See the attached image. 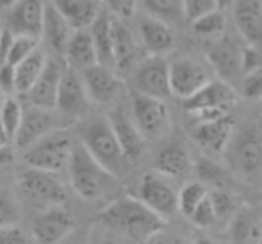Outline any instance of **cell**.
Listing matches in <instances>:
<instances>
[{"label":"cell","instance_id":"cell-1","mask_svg":"<svg viewBox=\"0 0 262 244\" xmlns=\"http://www.w3.org/2000/svg\"><path fill=\"white\" fill-rule=\"evenodd\" d=\"M97 223L138 244H146L154 235L166 230L168 221L136 196H120L97 214Z\"/></svg>","mask_w":262,"mask_h":244},{"label":"cell","instance_id":"cell-2","mask_svg":"<svg viewBox=\"0 0 262 244\" xmlns=\"http://www.w3.org/2000/svg\"><path fill=\"white\" fill-rule=\"evenodd\" d=\"M230 173L245 180L262 175V125L257 121L235 127L234 136L223 153Z\"/></svg>","mask_w":262,"mask_h":244},{"label":"cell","instance_id":"cell-3","mask_svg":"<svg viewBox=\"0 0 262 244\" xmlns=\"http://www.w3.org/2000/svg\"><path fill=\"white\" fill-rule=\"evenodd\" d=\"M80 143L91 153V157L102 164L111 175L120 176L128 161L121 150L118 138L107 116H95L86 120L79 128Z\"/></svg>","mask_w":262,"mask_h":244},{"label":"cell","instance_id":"cell-4","mask_svg":"<svg viewBox=\"0 0 262 244\" xmlns=\"http://www.w3.org/2000/svg\"><path fill=\"white\" fill-rule=\"evenodd\" d=\"M68 176L73 191L84 199H98L109 193L116 176L98 164L91 153L80 145H73L68 162Z\"/></svg>","mask_w":262,"mask_h":244},{"label":"cell","instance_id":"cell-5","mask_svg":"<svg viewBox=\"0 0 262 244\" xmlns=\"http://www.w3.org/2000/svg\"><path fill=\"white\" fill-rule=\"evenodd\" d=\"M130 114L146 141H161L171 132V113L164 100L132 91Z\"/></svg>","mask_w":262,"mask_h":244},{"label":"cell","instance_id":"cell-6","mask_svg":"<svg viewBox=\"0 0 262 244\" xmlns=\"http://www.w3.org/2000/svg\"><path fill=\"white\" fill-rule=\"evenodd\" d=\"M73 151V143L68 132L57 128L52 134L45 136L24 151V161L29 168L41 171L57 173L59 169L68 168L70 157Z\"/></svg>","mask_w":262,"mask_h":244},{"label":"cell","instance_id":"cell-7","mask_svg":"<svg viewBox=\"0 0 262 244\" xmlns=\"http://www.w3.org/2000/svg\"><path fill=\"white\" fill-rule=\"evenodd\" d=\"M18 189L29 203L39 207V210L54 205H64L66 189L61 180L49 171L27 168L18 176Z\"/></svg>","mask_w":262,"mask_h":244},{"label":"cell","instance_id":"cell-8","mask_svg":"<svg viewBox=\"0 0 262 244\" xmlns=\"http://www.w3.org/2000/svg\"><path fill=\"white\" fill-rule=\"evenodd\" d=\"M179 191L175 187V180L154 169L145 173L139 180L138 198L157 216L168 221L179 212Z\"/></svg>","mask_w":262,"mask_h":244},{"label":"cell","instance_id":"cell-9","mask_svg":"<svg viewBox=\"0 0 262 244\" xmlns=\"http://www.w3.org/2000/svg\"><path fill=\"white\" fill-rule=\"evenodd\" d=\"M243 55H245V47H239L235 39L225 34L221 39L210 43L207 50V61L214 72L220 75V80L230 84L237 90L243 77H245Z\"/></svg>","mask_w":262,"mask_h":244},{"label":"cell","instance_id":"cell-10","mask_svg":"<svg viewBox=\"0 0 262 244\" xmlns=\"http://www.w3.org/2000/svg\"><path fill=\"white\" fill-rule=\"evenodd\" d=\"M210 75L202 62L191 57H179L169 62V87L171 95L180 100L193 98L210 82Z\"/></svg>","mask_w":262,"mask_h":244},{"label":"cell","instance_id":"cell-11","mask_svg":"<svg viewBox=\"0 0 262 244\" xmlns=\"http://www.w3.org/2000/svg\"><path fill=\"white\" fill-rule=\"evenodd\" d=\"M73 228V214L66 205H54L39 210L31 227V235L38 244H59Z\"/></svg>","mask_w":262,"mask_h":244},{"label":"cell","instance_id":"cell-12","mask_svg":"<svg viewBox=\"0 0 262 244\" xmlns=\"http://www.w3.org/2000/svg\"><path fill=\"white\" fill-rule=\"evenodd\" d=\"M136 93L166 100L171 95L169 87V62L166 57H148L136 68L132 77Z\"/></svg>","mask_w":262,"mask_h":244},{"label":"cell","instance_id":"cell-13","mask_svg":"<svg viewBox=\"0 0 262 244\" xmlns=\"http://www.w3.org/2000/svg\"><path fill=\"white\" fill-rule=\"evenodd\" d=\"M239 93L234 86L223 82V80H210L202 91H198L193 98L186 100L187 114L200 113H230L232 107L237 103Z\"/></svg>","mask_w":262,"mask_h":244},{"label":"cell","instance_id":"cell-14","mask_svg":"<svg viewBox=\"0 0 262 244\" xmlns=\"http://www.w3.org/2000/svg\"><path fill=\"white\" fill-rule=\"evenodd\" d=\"M66 61L55 57L47 59V64L43 68L39 79L36 80V84L32 86V90L27 93L29 105L39 107V109L54 110L57 107V95L59 87H61L62 75L66 72Z\"/></svg>","mask_w":262,"mask_h":244},{"label":"cell","instance_id":"cell-15","mask_svg":"<svg viewBox=\"0 0 262 244\" xmlns=\"http://www.w3.org/2000/svg\"><path fill=\"white\" fill-rule=\"evenodd\" d=\"M47 0H20L7 11L6 29L14 36H27L39 41L43 32Z\"/></svg>","mask_w":262,"mask_h":244},{"label":"cell","instance_id":"cell-16","mask_svg":"<svg viewBox=\"0 0 262 244\" xmlns=\"http://www.w3.org/2000/svg\"><path fill=\"white\" fill-rule=\"evenodd\" d=\"M235 130V123L232 116H225L220 120L194 121L191 127V138L209 155H223Z\"/></svg>","mask_w":262,"mask_h":244},{"label":"cell","instance_id":"cell-17","mask_svg":"<svg viewBox=\"0 0 262 244\" xmlns=\"http://www.w3.org/2000/svg\"><path fill=\"white\" fill-rule=\"evenodd\" d=\"M90 95L84 86L82 75L72 68H66L61 80L57 95V107L55 109L66 118H80L90 109Z\"/></svg>","mask_w":262,"mask_h":244},{"label":"cell","instance_id":"cell-18","mask_svg":"<svg viewBox=\"0 0 262 244\" xmlns=\"http://www.w3.org/2000/svg\"><path fill=\"white\" fill-rule=\"evenodd\" d=\"M57 128V118L54 116V110L29 105L24 109V120H21L20 130L14 138V145L25 151Z\"/></svg>","mask_w":262,"mask_h":244},{"label":"cell","instance_id":"cell-19","mask_svg":"<svg viewBox=\"0 0 262 244\" xmlns=\"http://www.w3.org/2000/svg\"><path fill=\"white\" fill-rule=\"evenodd\" d=\"M82 80L90 100L98 105H107V103L114 102L120 91L123 90V82L116 75V72L104 64H95L90 70L82 72Z\"/></svg>","mask_w":262,"mask_h":244},{"label":"cell","instance_id":"cell-20","mask_svg":"<svg viewBox=\"0 0 262 244\" xmlns=\"http://www.w3.org/2000/svg\"><path fill=\"white\" fill-rule=\"evenodd\" d=\"M109 123L113 127L114 134L118 138L121 150L128 162H136L145 151V141L143 134L139 132L138 125L132 120V114H128L123 107H114L109 114Z\"/></svg>","mask_w":262,"mask_h":244},{"label":"cell","instance_id":"cell-21","mask_svg":"<svg viewBox=\"0 0 262 244\" xmlns=\"http://www.w3.org/2000/svg\"><path fill=\"white\" fill-rule=\"evenodd\" d=\"M234 24L250 47H262V0H234Z\"/></svg>","mask_w":262,"mask_h":244},{"label":"cell","instance_id":"cell-22","mask_svg":"<svg viewBox=\"0 0 262 244\" xmlns=\"http://www.w3.org/2000/svg\"><path fill=\"white\" fill-rule=\"evenodd\" d=\"M139 38L148 57H166L175 49V36H173L171 25L152 16H145L139 21Z\"/></svg>","mask_w":262,"mask_h":244},{"label":"cell","instance_id":"cell-23","mask_svg":"<svg viewBox=\"0 0 262 244\" xmlns=\"http://www.w3.org/2000/svg\"><path fill=\"white\" fill-rule=\"evenodd\" d=\"M73 34L72 25L66 21V18L59 13V9L52 4V0H47L45 20H43L41 38L50 50L57 55H64L68 41Z\"/></svg>","mask_w":262,"mask_h":244},{"label":"cell","instance_id":"cell-24","mask_svg":"<svg viewBox=\"0 0 262 244\" xmlns=\"http://www.w3.org/2000/svg\"><path fill=\"white\" fill-rule=\"evenodd\" d=\"M228 230L232 244H262V214L255 207L243 205Z\"/></svg>","mask_w":262,"mask_h":244},{"label":"cell","instance_id":"cell-25","mask_svg":"<svg viewBox=\"0 0 262 244\" xmlns=\"http://www.w3.org/2000/svg\"><path fill=\"white\" fill-rule=\"evenodd\" d=\"M64 61L68 68L75 70L79 73L86 72L91 66L98 64L97 50H95V43L93 38H91L90 29L73 31L64 52Z\"/></svg>","mask_w":262,"mask_h":244},{"label":"cell","instance_id":"cell-26","mask_svg":"<svg viewBox=\"0 0 262 244\" xmlns=\"http://www.w3.org/2000/svg\"><path fill=\"white\" fill-rule=\"evenodd\" d=\"M156 171L171 180H182L194 171V162L182 145H168L157 153Z\"/></svg>","mask_w":262,"mask_h":244},{"label":"cell","instance_id":"cell-27","mask_svg":"<svg viewBox=\"0 0 262 244\" xmlns=\"http://www.w3.org/2000/svg\"><path fill=\"white\" fill-rule=\"evenodd\" d=\"M73 31L90 29L100 16V0H52Z\"/></svg>","mask_w":262,"mask_h":244},{"label":"cell","instance_id":"cell-28","mask_svg":"<svg viewBox=\"0 0 262 244\" xmlns=\"http://www.w3.org/2000/svg\"><path fill=\"white\" fill-rule=\"evenodd\" d=\"M114 68L128 70L136 62V39L125 20L113 16Z\"/></svg>","mask_w":262,"mask_h":244},{"label":"cell","instance_id":"cell-29","mask_svg":"<svg viewBox=\"0 0 262 244\" xmlns=\"http://www.w3.org/2000/svg\"><path fill=\"white\" fill-rule=\"evenodd\" d=\"M91 38L97 50L98 64L114 68V45H113V16L102 11L100 16L90 27Z\"/></svg>","mask_w":262,"mask_h":244},{"label":"cell","instance_id":"cell-30","mask_svg":"<svg viewBox=\"0 0 262 244\" xmlns=\"http://www.w3.org/2000/svg\"><path fill=\"white\" fill-rule=\"evenodd\" d=\"M47 55L45 52L36 50L34 54L29 55L25 61H21L18 66H14V72H16V93L27 95L32 90V86L36 84V80L39 79L43 68L47 64Z\"/></svg>","mask_w":262,"mask_h":244},{"label":"cell","instance_id":"cell-31","mask_svg":"<svg viewBox=\"0 0 262 244\" xmlns=\"http://www.w3.org/2000/svg\"><path fill=\"white\" fill-rule=\"evenodd\" d=\"M146 14L164 24H179L186 20L184 0H139Z\"/></svg>","mask_w":262,"mask_h":244},{"label":"cell","instance_id":"cell-32","mask_svg":"<svg viewBox=\"0 0 262 244\" xmlns=\"http://www.w3.org/2000/svg\"><path fill=\"white\" fill-rule=\"evenodd\" d=\"M191 25H193L194 34L214 43L225 36V31H227V16H225L223 11L216 9L212 13L205 14V16L198 18V20L191 21Z\"/></svg>","mask_w":262,"mask_h":244},{"label":"cell","instance_id":"cell-33","mask_svg":"<svg viewBox=\"0 0 262 244\" xmlns=\"http://www.w3.org/2000/svg\"><path fill=\"white\" fill-rule=\"evenodd\" d=\"M210 191L207 189L205 184H202L200 180H193L182 186V189L179 191V212L189 219V216L198 209L202 202L209 196Z\"/></svg>","mask_w":262,"mask_h":244},{"label":"cell","instance_id":"cell-34","mask_svg":"<svg viewBox=\"0 0 262 244\" xmlns=\"http://www.w3.org/2000/svg\"><path fill=\"white\" fill-rule=\"evenodd\" d=\"M210 199H212V205H214V209H216L217 223H228L230 225V221L234 219V216L243 207V203L239 202L237 196L228 193L227 189L210 191Z\"/></svg>","mask_w":262,"mask_h":244},{"label":"cell","instance_id":"cell-35","mask_svg":"<svg viewBox=\"0 0 262 244\" xmlns=\"http://www.w3.org/2000/svg\"><path fill=\"white\" fill-rule=\"evenodd\" d=\"M21 203L9 189H0V230L18 227L21 221Z\"/></svg>","mask_w":262,"mask_h":244},{"label":"cell","instance_id":"cell-36","mask_svg":"<svg viewBox=\"0 0 262 244\" xmlns=\"http://www.w3.org/2000/svg\"><path fill=\"white\" fill-rule=\"evenodd\" d=\"M21 120H24V107H21V103L18 102L16 98L7 97L0 103V121H2L4 128L7 130L9 138L13 139V143H14V138H16L18 130H20Z\"/></svg>","mask_w":262,"mask_h":244},{"label":"cell","instance_id":"cell-37","mask_svg":"<svg viewBox=\"0 0 262 244\" xmlns=\"http://www.w3.org/2000/svg\"><path fill=\"white\" fill-rule=\"evenodd\" d=\"M194 173L202 184L214 186V189H225V184L228 180V173L210 159H200L194 162Z\"/></svg>","mask_w":262,"mask_h":244},{"label":"cell","instance_id":"cell-38","mask_svg":"<svg viewBox=\"0 0 262 244\" xmlns=\"http://www.w3.org/2000/svg\"><path fill=\"white\" fill-rule=\"evenodd\" d=\"M36 50H38V39L27 38V36H14V41H13V45H11L6 64L18 66L21 61H25L29 55L34 54Z\"/></svg>","mask_w":262,"mask_h":244},{"label":"cell","instance_id":"cell-39","mask_svg":"<svg viewBox=\"0 0 262 244\" xmlns=\"http://www.w3.org/2000/svg\"><path fill=\"white\" fill-rule=\"evenodd\" d=\"M189 221L198 230H207V228L217 225V214L212 205V199H210V193L207 198L198 205V209L189 216Z\"/></svg>","mask_w":262,"mask_h":244},{"label":"cell","instance_id":"cell-40","mask_svg":"<svg viewBox=\"0 0 262 244\" xmlns=\"http://www.w3.org/2000/svg\"><path fill=\"white\" fill-rule=\"evenodd\" d=\"M239 97L248 100H262V68L248 72L237 87Z\"/></svg>","mask_w":262,"mask_h":244},{"label":"cell","instance_id":"cell-41","mask_svg":"<svg viewBox=\"0 0 262 244\" xmlns=\"http://www.w3.org/2000/svg\"><path fill=\"white\" fill-rule=\"evenodd\" d=\"M184 9H186V20L194 21L205 14L217 9L216 0H184Z\"/></svg>","mask_w":262,"mask_h":244},{"label":"cell","instance_id":"cell-42","mask_svg":"<svg viewBox=\"0 0 262 244\" xmlns=\"http://www.w3.org/2000/svg\"><path fill=\"white\" fill-rule=\"evenodd\" d=\"M138 2L139 0H105L111 14L114 18H120V20H127V18L134 16Z\"/></svg>","mask_w":262,"mask_h":244},{"label":"cell","instance_id":"cell-43","mask_svg":"<svg viewBox=\"0 0 262 244\" xmlns=\"http://www.w3.org/2000/svg\"><path fill=\"white\" fill-rule=\"evenodd\" d=\"M0 244H38L34 237L25 234L20 227H11L0 230Z\"/></svg>","mask_w":262,"mask_h":244},{"label":"cell","instance_id":"cell-44","mask_svg":"<svg viewBox=\"0 0 262 244\" xmlns=\"http://www.w3.org/2000/svg\"><path fill=\"white\" fill-rule=\"evenodd\" d=\"M0 91H2V95L16 93V72H14V66L0 64Z\"/></svg>","mask_w":262,"mask_h":244},{"label":"cell","instance_id":"cell-45","mask_svg":"<svg viewBox=\"0 0 262 244\" xmlns=\"http://www.w3.org/2000/svg\"><path fill=\"white\" fill-rule=\"evenodd\" d=\"M90 244H123V242L118 239V235L114 232H111L109 228L97 223V227H93L90 230Z\"/></svg>","mask_w":262,"mask_h":244},{"label":"cell","instance_id":"cell-46","mask_svg":"<svg viewBox=\"0 0 262 244\" xmlns=\"http://www.w3.org/2000/svg\"><path fill=\"white\" fill-rule=\"evenodd\" d=\"M13 41H14L13 32L7 31V29H2V31H0V64H6Z\"/></svg>","mask_w":262,"mask_h":244},{"label":"cell","instance_id":"cell-47","mask_svg":"<svg viewBox=\"0 0 262 244\" xmlns=\"http://www.w3.org/2000/svg\"><path fill=\"white\" fill-rule=\"evenodd\" d=\"M146 244H187V242L182 239V235L173 234V232H168V230H162L161 234L154 235Z\"/></svg>","mask_w":262,"mask_h":244},{"label":"cell","instance_id":"cell-48","mask_svg":"<svg viewBox=\"0 0 262 244\" xmlns=\"http://www.w3.org/2000/svg\"><path fill=\"white\" fill-rule=\"evenodd\" d=\"M59 244H90V232L82 230H73L68 237Z\"/></svg>","mask_w":262,"mask_h":244},{"label":"cell","instance_id":"cell-49","mask_svg":"<svg viewBox=\"0 0 262 244\" xmlns=\"http://www.w3.org/2000/svg\"><path fill=\"white\" fill-rule=\"evenodd\" d=\"M11 162H13V151H11L9 148H4V150H0V169L7 168Z\"/></svg>","mask_w":262,"mask_h":244},{"label":"cell","instance_id":"cell-50","mask_svg":"<svg viewBox=\"0 0 262 244\" xmlns=\"http://www.w3.org/2000/svg\"><path fill=\"white\" fill-rule=\"evenodd\" d=\"M11 141H13V139L9 138V134H7V130H6V128H4L2 121H0V150H4V148H9Z\"/></svg>","mask_w":262,"mask_h":244},{"label":"cell","instance_id":"cell-51","mask_svg":"<svg viewBox=\"0 0 262 244\" xmlns=\"http://www.w3.org/2000/svg\"><path fill=\"white\" fill-rule=\"evenodd\" d=\"M189 244H220V242L214 241V239L209 237V235L200 234V235H196V237H193V241H191Z\"/></svg>","mask_w":262,"mask_h":244},{"label":"cell","instance_id":"cell-52","mask_svg":"<svg viewBox=\"0 0 262 244\" xmlns=\"http://www.w3.org/2000/svg\"><path fill=\"white\" fill-rule=\"evenodd\" d=\"M216 4H217V9L225 13V11L232 9V6H234V0H216Z\"/></svg>","mask_w":262,"mask_h":244},{"label":"cell","instance_id":"cell-53","mask_svg":"<svg viewBox=\"0 0 262 244\" xmlns=\"http://www.w3.org/2000/svg\"><path fill=\"white\" fill-rule=\"evenodd\" d=\"M20 0H0V9H7L9 11L11 7H14Z\"/></svg>","mask_w":262,"mask_h":244},{"label":"cell","instance_id":"cell-54","mask_svg":"<svg viewBox=\"0 0 262 244\" xmlns=\"http://www.w3.org/2000/svg\"><path fill=\"white\" fill-rule=\"evenodd\" d=\"M4 102V100H2V91H0V103H2Z\"/></svg>","mask_w":262,"mask_h":244}]
</instances>
